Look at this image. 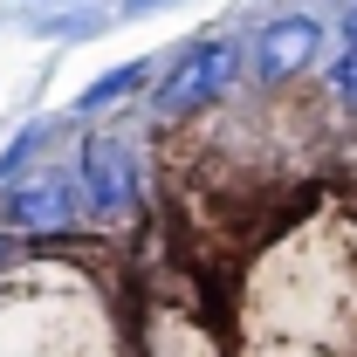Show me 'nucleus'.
Instances as JSON below:
<instances>
[{
	"label": "nucleus",
	"mask_w": 357,
	"mask_h": 357,
	"mask_svg": "<svg viewBox=\"0 0 357 357\" xmlns=\"http://www.w3.org/2000/svg\"><path fill=\"white\" fill-rule=\"evenodd\" d=\"M227 76H234V42H192L172 69L158 76L151 110H158V117H192V110H206L227 89Z\"/></svg>",
	"instance_id": "1"
},
{
	"label": "nucleus",
	"mask_w": 357,
	"mask_h": 357,
	"mask_svg": "<svg viewBox=\"0 0 357 357\" xmlns=\"http://www.w3.org/2000/svg\"><path fill=\"white\" fill-rule=\"evenodd\" d=\"M76 178H83V206L96 213V220L131 213V199H137V158L124 151V137H83Z\"/></svg>",
	"instance_id": "2"
},
{
	"label": "nucleus",
	"mask_w": 357,
	"mask_h": 357,
	"mask_svg": "<svg viewBox=\"0 0 357 357\" xmlns=\"http://www.w3.org/2000/svg\"><path fill=\"white\" fill-rule=\"evenodd\" d=\"M0 220L14 227V234H69V220H76V185H69V172L35 165L28 178H14L7 199H0Z\"/></svg>",
	"instance_id": "3"
},
{
	"label": "nucleus",
	"mask_w": 357,
	"mask_h": 357,
	"mask_svg": "<svg viewBox=\"0 0 357 357\" xmlns=\"http://www.w3.org/2000/svg\"><path fill=\"white\" fill-rule=\"evenodd\" d=\"M316 48H323V28H316L310 14H282V21H268L261 35H255V76L268 83H282V76H296V69H310Z\"/></svg>",
	"instance_id": "4"
},
{
	"label": "nucleus",
	"mask_w": 357,
	"mask_h": 357,
	"mask_svg": "<svg viewBox=\"0 0 357 357\" xmlns=\"http://www.w3.org/2000/svg\"><path fill=\"white\" fill-rule=\"evenodd\" d=\"M137 83H151V62H124V69H110V76H96V83L76 96V110L83 117H96V110H110V103H124Z\"/></svg>",
	"instance_id": "5"
},
{
	"label": "nucleus",
	"mask_w": 357,
	"mask_h": 357,
	"mask_svg": "<svg viewBox=\"0 0 357 357\" xmlns=\"http://www.w3.org/2000/svg\"><path fill=\"white\" fill-rule=\"evenodd\" d=\"M42 137H48V124H35V131H21V137H14V144H7V158H0V178H14V172H21V158H28Z\"/></svg>",
	"instance_id": "6"
},
{
	"label": "nucleus",
	"mask_w": 357,
	"mask_h": 357,
	"mask_svg": "<svg viewBox=\"0 0 357 357\" xmlns=\"http://www.w3.org/2000/svg\"><path fill=\"white\" fill-rule=\"evenodd\" d=\"M330 83H337V96H344V103H357V48H344V55H337Z\"/></svg>",
	"instance_id": "7"
},
{
	"label": "nucleus",
	"mask_w": 357,
	"mask_h": 357,
	"mask_svg": "<svg viewBox=\"0 0 357 357\" xmlns=\"http://www.w3.org/2000/svg\"><path fill=\"white\" fill-rule=\"evenodd\" d=\"M144 7H165V0H124V14H144Z\"/></svg>",
	"instance_id": "8"
},
{
	"label": "nucleus",
	"mask_w": 357,
	"mask_h": 357,
	"mask_svg": "<svg viewBox=\"0 0 357 357\" xmlns=\"http://www.w3.org/2000/svg\"><path fill=\"white\" fill-rule=\"evenodd\" d=\"M344 35H351V48H357V7H351V14H344Z\"/></svg>",
	"instance_id": "9"
}]
</instances>
